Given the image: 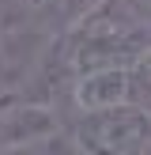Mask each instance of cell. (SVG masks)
<instances>
[{
    "instance_id": "6da1fadb",
    "label": "cell",
    "mask_w": 151,
    "mask_h": 155,
    "mask_svg": "<svg viewBox=\"0 0 151 155\" xmlns=\"http://www.w3.org/2000/svg\"><path fill=\"white\" fill-rule=\"evenodd\" d=\"M68 136L79 155H147L151 121L136 106H113V110L79 114Z\"/></svg>"
},
{
    "instance_id": "7a4b0ae2",
    "label": "cell",
    "mask_w": 151,
    "mask_h": 155,
    "mask_svg": "<svg viewBox=\"0 0 151 155\" xmlns=\"http://www.w3.org/2000/svg\"><path fill=\"white\" fill-rule=\"evenodd\" d=\"M132 83H128V64H110V68H91V72L72 76V102L79 114L95 110H113V106H132Z\"/></svg>"
},
{
    "instance_id": "3957f363",
    "label": "cell",
    "mask_w": 151,
    "mask_h": 155,
    "mask_svg": "<svg viewBox=\"0 0 151 155\" xmlns=\"http://www.w3.org/2000/svg\"><path fill=\"white\" fill-rule=\"evenodd\" d=\"M60 133V117L45 102H11L0 106V151L42 144Z\"/></svg>"
},
{
    "instance_id": "277c9868",
    "label": "cell",
    "mask_w": 151,
    "mask_h": 155,
    "mask_svg": "<svg viewBox=\"0 0 151 155\" xmlns=\"http://www.w3.org/2000/svg\"><path fill=\"white\" fill-rule=\"evenodd\" d=\"M102 4L106 0H19V12L30 30H42L45 38H64Z\"/></svg>"
},
{
    "instance_id": "5b68a950",
    "label": "cell",
    "mask_w": 151,
    "mask_h": 155,
    "mask_svg": "<svg viewBox=\"0 0 151 155\" xmlns=\"http://www.w3.org/2000/svg\"><path fill=\"white\" fill-rule=\"evenodd\" d=\"M0 155H49V151H45V140H42V144H27V148H11V151H0Z\"/></svg>"
}]
</instances>
